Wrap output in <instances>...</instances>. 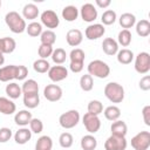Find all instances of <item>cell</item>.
<instances>
[{"instance_id":"cell-49","label":"cell","mask_w":150,"mask_h":150,"mask_svg":"<svg viewBox=\"0 0 150 150\" xmlns=\"http://www.w3.org/2000/svg\"><path fill=\"white\" fill-rule=\"evenodd\" d=\"M84 63H79V62H70V64H69V69L73 71V73H80V71H82V69H83V66Z\"/></svg>"},{"instance_id":"cell-45","label":"cell","mask_w":150,"mask_h":150,"mask_svg":"<svg viewBox=\"0 0 150 150\" xmlns=\"http://www.w3.org/2000/svg\"><path fill=\"white\" fill-rule=\"evenodd\" d=\"M28 75V69L26 66H16V74H15V80H19V81H22L27 77Z\"/></svg>"},{"instance_id":"cell-26","label":"cell","mask_w":150,"mask_h":150,"mask_svg":"<svg viewBox=\"0 0 150 150\" xmlns=\"http://www.w3.org/2000/svg\"><path fill=\"white\" fill-rule=\"evenodd\" d=\"M77 16H79V9L76 8V6L69 5L62 9V18L68 22L75 21L77 19Z\"/></svg>"},{"instance_id":"cell-36","label":"cell","mask_w":150,"mask_h":150,"mask_svg":"<svg viewBox=\"0 0 150 150\" xmlns=\"http://www.w3.org/2000/svg\"><path fill=\"white\" fill-rule=\"evenodd\" d=\"M26 32L29 36L32 38H36V36H40L41 33H42V25L40 22H30L27 27H26Z\"/></svg>"},{"instance_id":"cell-13","label":"cell","mask_w":150,"mask_h":150,"mask_svg":"<svg viewBox=\"0 0 150 150\" xmlns=\"http://www.w3.org/2000/svg\"><path fill=\"white\" fill-rule=\"evenodd\" d=\"M104 33H105V28L102 23L89 25L84 30V35L88 40H97L98 38L103 36Z\"/></svg>"},{"instance_id":"cell-42","label":"cell","mask_w":150,"mask_h":150,"mask_svg":"<svg viewBox=\"0 0 150 150\" xmlns=\"http://www.w3.org/2000/svg\"><path fill=\"white\" fill-rule=\"evenodd\" d=\"M59 143L62 148L64 149H68L73 145L74 143V138H73V135L70 132H62L59 137Z\"/></svg>"},{"instance_id":"cell-27","label":"cell","mask_w":150,"mask_h":150,"mask_svg":"<svg viewBox=\"0 0 150 150\" xmlns=\"http://www.w3.org/2000/svg\"><path fill=\"white\" fill-rule=\"evenodd\" d=\"M118 22L123 29H129L136 25V16L131 13H123L118 19Z\"/></svg>"},{"instance_id":"cell-52","label":"cell","mask_w":150,"mask_h":150,"mask_svg":"<svg viewBox=\"0 0 150 150\" xmlns=\"http://www.w3.org/2000/svg\"><path fill=\"white\" fill-rule=\"evenodd\" d=\"M0 8H1V0H0Z\"/></svg>"},{"instance_id":"cell-51","label":"cell","mask_w":150,"mask_h":150,"mask_svg":"<svg viewBox=\"0 0 150 150\" xmlns=\"http://www.w3.org/2000/svg\"><path fill=\"white\" fill-rule=\"evenodd\" d=\"M4 63H5V56H4V54L0 53V66H2Z\"/></svg>"},{"instance_id":"cell-8","label":"cell","mask_w":150,"mask_h":150,"mask_svg":"<svg viewBox=\"0 0 150 150\" xmlns=\"http://www.w3.org/2000/svg\"><path fill=\"white\" fill-rule=\"evenodd\" d=\"M82 123L84 125V128L87 129V131L89 134H95L100 130L101 128V120L98 118V116L86 112L82 117Z\"/></svg>"},{"instance_id":"cell-44","label":"cell","mask_w":150,"mask_h":150,"mask_svg":"<svg viewBox=\"0 0 150 150\" xmlns=\"http://www.w3.org/2000/svg\"><path fill=\"white\" fill-rule=\"evenodd\" d=\"M53 46H47V45H40L39 49H38V54L40 56V59H43L46 60L47 57L52 56V53H53Z\"/></svg>"},{"instance_id":"cell-22","label":"cell","mask_w":150,"mask_h":150,"mask_svg":"<svg viewBox=\"0 0 150 150\" xmlns=\"http://www.w3.org/2000/svg\"><path fill=\"white\" fill-rule=\"evenodd\" d=\"M39 16V8L35 4H26L22 8V18L34 20Z\"/></svg>"},{"instance_id":"cell-9","label":"cell","mask_w":150,"mask_h":150,"mask_svg":"<svg viewBox=\"0 0 150 150\" xmlns=\"http://www.w3.org/2000/svg\"><path fill=\"white\" fill-rule=\"evenodd\" d=\"M128 142L125 137H117L110 135L104 142V150H125Z\"/></svg>"},{"instance_id":"cell-47","label":"cell","mask_w":150,"mask_h":150,"mask_svg":"<svg viewBox=\"0 0 150 150\" xmlns=\"http://www.w3.org/2000/svg\"><path fill=\"white\" fill-rule=\"evenodd\" d=\"M139 88H141V90H144V91H148L150 89V76L149 75H145L141 79Z\"/></svg>"},{"instance_id":"cell-7","label":"cell","mask_w":150,"mask_h":150,"mask_svg":"<svg viewBox=\"0 0 150 150\" xmlns=\"http://www.w3.org/2000/svg\"><path fill=\"white\" fill-rule=\"evenodd\" d=\"M40 19H41V25L49 28V30L57 28V26L60 25V19H59L57 14L52 9L43 11L40 15Z\"/></svg>"},{"instance_id":"cell-11","label":"cell","mask_w":150,"mask_h":150,"mask_svg":"<svg viewBox=\"0 0 150 150\" xmlns=\"http://www.w3.org/2000/svg\"><path fill=\"white\" fill-rule=\"evenodd\" d=\"M80 15L83 21L86 22H93L97 18V9L93 4H83L80 9Z\"/></svg>"},{"instance_id":"cell-30","label":"cell","mask_w":150,"mask_h":150,"mask_svg":"<svg viewBox=\"0 0 150 150\" xmlns=\"http://www.w3.org/2000/svg\"><path fill=\"white\" fill-rule=\"evenodd\" d=\"M104 114V117L108 120V121H111V122H115L120 118L121 116V109L116 105H109L104 109L103 111Z\"/></svg>"},{"instance_id":"cell-34","label":"cell","mask_w":150,"mask_h":150,"mask_svg":"<svg viewBox=\"0 0 150 150\" xmlns=\"http://www.w3.org/2000/svg\"><path fill=\"white\" fill-rule=\"evenodd\" d=\"M131 33L129 29H122L117 35V43L122 47H128L131 43Z\"/></svg>"},{"instance_id":"cell-14","label":"cell","mask_w":150,"mask_h":150,"mask_svg":"<svg viewBox=\"0 0 150 150\" xmlns=\"http://www.w3.org/2000/svg\"><path fill=\"white\" fill-rule=\"evenodd\" d=\"M83 40V34L80 29H69L66 34V41L70 47H77Z\"/></svg>"},{"instance_id":"cell-3","label":"cell","mask_w":150,"mask_h":150,"mask_svg":"<svg viewBox=\"0 0 150 150\" xmlns=\"http://www.w3.org/2000/svg\"><path fill=\"white\" fill-rule=\"evenodd\" d=\"M87 69H88V74L90 76L98 77V79H105L110 74V67L108 66V63H105L102 60H94V61H91L88 64Z\"/></svg>"},{"instance_id":"cell-28","label":"cell","mask_w":150,"mask_h":150,"mask_svg":"<svg viewBox=\"0 0 150 150\" xmlns=\"http://www.w3.org/2000/svg\"><path fill=\"white\" fill-rule=\"evenodd\" d=\"M80 145H81L82 150H95L97 146V139L91 134H89L81 138Z\"/></svg>"},{"instance_id":"cell-16","label":"cell","mask_w":150,"mask_h":150,"mask_svg":"<svg viewBox=\"0 0 150 150\" xmlns=\"http://www.w3.org/2000/svg\"><path fill=\"white\" fill-rule=\"evenodd\" d=\"M16 74V66L9 64L0 68V81L1 82H9L15 79Z\"/></svg>"},{"instance_id":"cell-31","label":"cell","mask_w":150,"mask_h":150,"mask_svg":"<svg viewBox=\"0 0 150 150\" xmlns=\"http://www.w3.org/2000/svg\"><path fill=\"white\" fill-rule=\"evenodd\" d=\"M136 33L141 38H146L150 34V22L145 19L139 20L136 23Z\"/></svg>"},{"instance_id":"cell-43","label":"cell","mask_w":150,"mask_h":150,"mask_svg":"<svg viewBox=\"0 0 150 150\" xmlns=\"http://www.w3.org/2000/svg\"><path fill=\"white\" fill-rule=\"evenodd\" d=\"M28 125H29V130L34 134H40L43 130V123L40 118H32Z\"/></svg>"},{"instance_id":"cell-29","label":"cell","mask_w":150,"mask_h":150,"mask_svg":"<svg viewBox=\"0 0 150 150\" xmlns=\"http://www.w3.org/2000/svg\"><path fill=\"white\" fill-rule=\"evenodd\" d=\"M52 148H53V139L47 135L39 137L35 143V150H52Z\"/></svg>"},{"instance_id":"cell-5","label":"cell","mask_w":150,"mask_h":150,"mask_svg":"<svg viewBox=\"0 0 150 150\" xmlns=\"http://www.w3.org/2000/svg\"><path fill=\"white\" fill-rule=\"evenodd\" d=\"M131 146L135 150H148L150 146V132L139 131L131 138Z\"/></svg>"},{"instance_id":"cell-37","label":"cell","mask_w":150,"mask_h":150,"mask_svg":"<svg viewBox=\"0 0 150 150\" xmlns=\"http://www.w3.org/2000/svg\"><path fill=\"white\" fill-rule=\"evenodd\" d=\"M52 60H53V62L54 63H56V64H62L64 61H66V59H67V53H66V50L63 49V48H56V49H54L53 50V53H52Z\"/></svg>"},{"instance_id":"cell-25","label":"cell","mask_w":150,"mask_h":150,"mask_svg":"<svg viewBox=\"0 0 150 150\" xmlns=\"http://www.w3.org/2000/svg\"><path fill=\"white\" fill-rule=\"evenodd\" d=\"M5 91L7 94V96L11 98V100H15V98H19L21 95H22V90H21V87L15 83V82H9L6 88H5Z\"/></svg>"},{"instance_id":"cell-15","label":"cell","mask_w":150,"mask_h":150,"mask_svg":"<svg viewBox=\"0 0 150 150\" xmlns=\"http://www.w3.org/2000/svg\"><path fill=\"white\" fill-rule=\"evenodd\" d=\"M102 50L104 52V54L112 56L115 54H117L118 52V43L116 40H114L112 38H105L102 42Z\"/></svg>"},{"instance_id":"cell-39","label":"cell","mask_w":150,"mask_h":150,"mask_svg":"<svg viewBox=\"0 0 150 150\" xmlns=\"http://www.w3.org/2000/svg\"><path fill=\"white\" fill-rule=\"evenodd\" d=\"M80 87L83 91H90L94 87V80L93 76H90L89 74H84L81 76L80 79Z\"/></svg>"},{"instance_id":"cell-1","label":"cell","mask_w":150,"mask_h":150,"mask_svg":"<svg viewBox=\"0 0 150 150\" xmlns=\"http://www.w3.org/2000/svg\"><path fill=\"white\" fill-rule=\"evenodd\" d=\"M5 22L7 25V27L9 28V30L14 34H21L26 30V21L22 18V15H20L18 12L15 11H11L5 15Z\"/></svg>"},{"instance_id":"cell-6","label":"cell","mask_w":150,"mask_h":150,"mask_svg":"<svg viewBox=\"0 0 150 150\" xmlns=\"http://www.w3.org/2000/svg\"><path fill=\"white\" fill-rule=\"evenodd\" d=\"M135 70L138 74H146L150 70V54L146 52H141L135 57Z\"/></svg>"},{"instance_id":"cell-12","label":"cell","mask_w":150,"mask_h":150,"mask_svg":"<svg viewBox=\"0 0 150 150\" xmlns=\"http://www.w3.org/2000/svg\"><path fill=\"white\" fill-rule=\"evenodd\" d=\"M48 77L50 81L53 82H60L64 79H67L68 76V69L63 66H53L49 68L48 73H47Z\"/></svg>"},{"instance_id":"cell-10","label":"cell","mask_w":150,"mask_h":150,"mask_svg":"<svg viewBox=\"0 0 150 150\" xmlns=\"http://www.w3.org/2000/svg\"><path fill=\"white\" fill-rule=\"evenodd\" d=\"M43 96L49 102H57L62 97V89L57 84H47L43 88Z\"/></svg>"},{"instance_id":"cell-48","label":"cell","mask_w":150,"mask_h":150,"mask_svg":"<svg viewBox=\"0 0 150 150\" xmlns=\"http://www.w3.org/2000/svg\"><path fill=\"white\" fill-rule=\"evenodd\" d=\"M142 117H143V122L145 125H150V105H145L142 109Z\"/></svg>"},{"instance_id":"cell-33","label":"cell","mask_w":150,"mask_h":150,"mask_svg":"<svg viewBox=\"0 0 150 150\" xmlns=\"http://www.w3.org/2000/svg\"><path fill=\"white\" fill-rule=\"evenodd\" d=\"M23 104L28 109H34L40 104V96L39 94H30L23 95Z\"/></svg>"},{"instance_id":"cell-24","label":"cell","mask_w":150,"mask_h":150,"mask_svg":"<svg viewBox=\"0 0 150 150\" xmlns=\"http://www.w3.org/2000/svg\"><path fill=\"white\" fill-rule=\"evenodd\" d=\"M22 95H30V94H39V84L35 80L29 79L26 80L21 87Z\"/></svg>"},{"instance_id":"cell-40","label":"cell","mask_w":150,"mask_h":150,"mask_svg":"<svg viewBox=\"0 0 150 150\" xmlns=\"http://www.w3.org/2000/svg\"><path fill=\"white\" fill-rule=\"evenodd\" d=\"M88 112L98 116L101 112H103V104L98 100H91L88 103Z\"/></svg>"},{"instance_id":"cell-18","label":"cell","mask_w":150,"mask_h":150,"mask_svg":"<svg viewBox=\"0 0 150 150\" xmlns=\"http://www.w3.org/2000/svg\"><path fill=\"white\" fill-rule=\"evenodd\" d=\"M15 110H16V105L11 98L0 96V112L1 114L12 115L15 112Z\"/></svg>"},{"instance_id":"cell-35","label":"cell","mask_w":150,"mask_h":150,"mask_svg":"<svg viewBox=\"0 0 150 150\" xmlns=\"http://www.w3.org/2000/svg\"><path fill=\"white\" fill-rule=\"evenodd\" d=\"M50 68V64L47 60H43V59H38L33 62V69L36 71V73H40V74H45V73H48Z\"/></svg>"},{"instance_id":"cell-32","label":"cell","mask_w":150,"mask_h":150,"mask_svg":"<svg viewBox=\"0 0 150 150\" xmlns=\"http://www.w3.org/2000/svg\"><path fill=\"white\" fill-rule=\"evenodd\" d=\"M40 41L41 45H47V46H53L56 41V34L53 30H42L41 35H40Z\"/></svg>"},{"instance_id":"cell-4","label":"cell","mask_w":150,"mask_h":150,"mask_svg":"<svg viewBox=\"0 0 150 150\" xmlns=\"http://www.w3.org/2000/svg\"><path fill=\"white\" fill-rule=\"evenodd\" d=\"M79 122H80V112L75 109H70L61 114L59 117V123L63 129H71L76 127Z\"/></svg>"},{"instance_id":"cell-46","label":"cell","mask_w":150,"mask_h":150,"mask_svg":"<svg viewBox=\"0 0 150 150\" xmlns=\"http://www.w3.org/2000/svg\"><path fill=\"white\" fill-rule=\"evenodd\" d=\"M12 137V130L9 128H0V143H6Z\"/></svg>"},{"instance_id":"cell-19","label":"cell","mask_w":150,"mask_h":150,"mask_svg":"<svg viewBox=\"0 0 150 150\" xmlns=\"http://www.w3.org/2000/svg\"><path fill=\"white\" fill-rule=\"evenodd\" d=\"M16 47V42L13 38L5 36L0 39V53L1 54H11L14 52Z\"/></svg>"},{"instance_id":"cell-38","label":"cell","mask_w":150,"mask_h":150,"mask_svg":"<svg viewBox=\"0 0 150 150\" xmlns=\"http://www.w3.org/2000/svg\"><path fill=\"white\" fill-rule=\"evenodd\" d=\"M116 19H117V15H116L115 11H112V9H107L105 12H103V14L101 16V20H102V25L103 26L104 25L105 26H110V25L115 23Z\"/></svg>"},{"instance_id":"cell-2","label":"cell","mask_w":150,"mask_h":150,"mask_svg":"<svg viewBox=\"0 0 150 150\" xmlns=\"http://www.w3.org/2000/svg\"><path fill=\"white\" fill-rule=\"evenodd\" d=\"M105 97L112 103H121L124 100V88L117 82H109L104 87Z\"/></svg>"},{"instance_id":"cell-41","label":"cell","mask_w":150,"mask_h":150,"mask_svg":"<svg viewBox=\"0 0 150 150\" xmlns=\"http://www.w3.org/2000/svg\"><path fill=\"white\" fill-rule=\"evenodd\" d=\"M69 59L70 62H79V63H84L86 54L81 48H75L69 53Z\"/></svg>"},{"instance_id":"cell-21","label":"cell","mask_w":150,"mask_h":150,"mask_svg":"<svg viewBox=\"0 0 150 150\" xmlns=\"http://www.w3.org/2000/svg\"><path fill=\"white\" fill-rule=\"evenodd\" d=\"M32 138V131L28 128H20L15 134H14V141L18 144H26L29 139Z\"/></svg>"},{"instance_id":"cell-23","label":"cell","mask_w":150,"mask_h":150,"mask_svg":"<svg viewBox=\"0 0 150 150\" xmlns=\"http://www.w3.org/2000/svg\"><path fill=\"white\" fill-rule=\"evenodd\" d=\"M116 57H117L118 63H121V64H129V63L132 62L135 55H134L132 50H130L128 48H123V49L117 52V56Z\"/></svg>"},{"instance_id":"cell-50","label":"cell","mask_w":150,"mask_h":150,"mask_svg":"<svg viewBox=\"0 0 150 150\" xmlns=\"http://www.w3.org/2000/svg\"><path fill=\"white\" fill-rule=\"evenodd\" d=\"M95 4H96L100 8H107V7L110 6L111 1H110V0H96Z\"/></svg>"},{"instance_id":"cell-17","label":"cell","mask_w":150,"mask_h":150,"mask_svg":"<svg viewBox=\"0 0 150 150\" xmlns=\"http://www.w3.org/2000/svg\"><path fill=\"white\" fill-rule=\"evenodd\" d=\"M110 130H111V135H114V136L125 137L127 132H128V125H127V123L124 121L117 120V121L112 122V124L110 127Z\"/></svg>"},{"instance_id":"cell-20","label":"cell","mask_w":150,"mask_h":150,"mask_svg":"<svg viewBox=\"0 0 150 150\" xmlns=\"http://www.w3.org/2000/svg\"><path fill=\"white\" fill-rule=\"evenodd\" d=\"M33 118L32 116V112L29 110H20L18 111L15 115H14V122L16 125H20V127H26L29 124L30 120Z\"/></svg>"}]
</instances>
